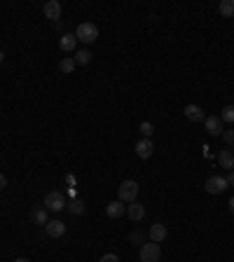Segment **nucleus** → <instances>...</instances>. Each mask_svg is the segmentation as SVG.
<instances>
[{
  "instance_id": "f257e3e1",
  "label": "nucleus",
  "mask_w": 234,
  "mask_h": 262,
  "mask_svg": "<svg viewBox=\"0 0 234 262\" xmlns=\"http://www.w3.org/2000/svg\"><path fill=\"white\" fill-rule=\"evenodd\" d=\"M136 197H138V183H136V180H124V183L117 187V199L122 204L136 202Z\"/></svg>"
},
{
  "instance_id": "f03ea898",
  "label": "nucleus",
  "mask_w": 234,
  "mask_h": 262,
  "mask_svg": "<svg viewBox=\"0 0 234 262\" xmlns=\"http://www.w3.org/2000/svg\"><path fill=\"white\" fill-rule=\"evenodd\" d=\"M75 37H78L80 42H84V45H92L94 40L98 37V28H96V24H92V21H84V24L78 26Z\"/></svg>"
},
{
  "instance_id": "7ed1b4c3",
  "label": "nucleus",
  "mask_w": 234,
  "mask_h": 262,
  "mask_svg": "<svg viewBox=\"0 0 234 262\" xmlns=\"http://www.w3.org/2000/svg\"><path fill=\"white\" fill-rule=\"evenodd\" d=\"M45 208L47 211H52V213H58V211H63L66 208V199H63V194L61 192H47L45 197Z\"/></svg>"
},
{
  "instance_id": "20e7f679",
  "label": "nucleus",
  "mask_w": 234,
  "mask_h": 262,
  "mask_svg": "<svg viewBox=\"0 0 234 262\" xmlns=\"http://www.w3.org/2000/svg\"><path fill=\"white\" fill-rule=\"evenodd\" d=\"M159 258H162L159 243L150 241V243H143L140 246V262H159Z\"/></svg>"
},
{
  "instance_id": "39448f33",
  "label": "nucleus",
  "mask_w": 234,
  "mask_h": 262,
  "mask_svg": "<svg viewBox=\"0 0 234 262\" xmlns=\"http://www.w3.org/2000/svg\"><path fill=\"white\" fill-rule=\"evenodd\" d=\"M227 190V180L222 178V176H211L206 180V192L209 194H220V192Z\"/></svg>"
},
{
  "instance_id": "423d86ee",
  "label": "nucleus",
  "mask_w": 234,
  "mask_h": 262,
  "mask_svg": "<svg viewBox=\"0 0 234 262\" xmlns=\"http://www.w3.org/2000/svg\"><path fill=\"white\" fill-rule=\"evenodd\" d=\"M152 152H155V143H152V138H140L138 143H136V157L148 159V157H152Z\"/></svg>"
},
{
  "instance_id": "0eeeda50",
  "label": "nucleus",
  "mask_w": 234,
  "mask_h": 262,
  "mask_svg": "<svg viewBox=\"0 0 234 262\" xmlns=\"http://www.w3.org/2000/svg\"><path fill=\"white\" fill-rule=\"evenodd\" d=\"M42 12H45L47 19L58 21V19H61V2H58V0H47L45 7H42Z\"/></svg>"
},
{
  "instance_id": "6e6552de",
  "label": "nucleus",
  "mask_w": 234,
  "mask_h": 262,
  "mask_svg": "<svg viewBox=\"0 0 234 262\" xmlns=\"http://www.w3.org/2000/svg\"><path fill=\"white\" fill-rule=\"evenodd\" d=\"M204 124H206V131H209L211 136H222V131H225V127H222V119L220 117H206L204 119Z\"/></svg>"
},
{
  "instance_id": "1a4fd4ad",
  "label": "nucleus",
  "mask_w": 234,
  "mask_h": 262,
  "mask_svg": "<svg viewBox=\"0 0 234 262\" xmlns=\"http://www.w3.org/2000/svg\"><path fill=\"white\" fill-rule=\"evenodd\" d=\"M183 112H185V117L190 119V122H204V119H206V112H204V108L192 106V103H190V106H185V110H183Z\"/></svg>"
},
{
  "instance_id": "9d476101",
  "label": "nucleus",
  "mask_w": 234,
  "mask_h": 262,
  "mask_svg": "<svg viewBox=\"0 0 234 262\" xmlns=\"http://www.w3.org/2000/svg\"><path fill=\"white\" fill-rule=\"evenodd\" d=\"M45 229H47V234L52 239H57V237H63L66 234V225L61 223V220H49L45 225Z\"/></svg>"
},
{
  "instance_id": "9b49d317",
  "label": "nucleus",
  "mask_w": 234,
  "mask_h": 262,
  "mask_svg": "<svg viewBox=\"0 0 234 262\" xmlns=\"http://www.w3.org/2000/svg\"><path fill=\"white\" fill-rule=\"evenodd\" d=\"M105 213H108V218H122V215L127 213V206L117 199V202H110L105 206Z\"/></svg>"
},
{
  "instance_id": "f8f14e48",
  "label": "nucleus",
  "mask_w": 234,
  "mask_h": 262,
  "mask_svg": "<svg viewBox=\"0 0 234 262\" xmlns=\"http://www.w3.org/2000/svg\"><path fill=\"white\" fill-rule=\"evenodd\" d=\"M127 215L131 220H143V218H145V206L138 202H131L127 206Z\"/></svg>"
},
{
  "instance_id": "ddd939ff",
  "label": "nucleus",
  "mask_w": 234,
  "mask_h": 262,
  "mask_svg": "<svg viewBox=\"0 0 234 262\" xmlns=\"http://www.w3.org/2000/svg\"><path fill=\"white\" fill-rule=\"evenodd\" d=\"M58 47L63 49V52H73V49L78 47V37H75V33H63L61 40H58Z\"/></svg>"
},
{
  "instance_id": "4468645a",
  "label": "nucleus",
  "mask_w": 234,
  "mask_h": 262,
  "mask_svg": "<svg viewBox=\"0 0 234 262\" xmlns=\"http://www.w3.org/2000/svg\"><path fill=\"white\" fill-rule=\"evenodd\" d=\"M150 239L155 241V243H162L164 239H166V225H162V223H155V225L150 227Z\"/></svg>"
},
{
  "instance_id": "2eb2a0df",
  "label": "nucleus",
  "mask_w": 234,
  "mask_h": 262,
  "mask_svg": "<svg viewBox=\"0 0 234 262\" xmlns=\"http://www.w3.org/2000/svg\"><path fill=\"white\" fill-rule=\"evenodd\" d=\"M31 220H33L35 225H47V223H49V218H47V208H42V206H33V211H31Z\"/></svg>"
},
{
  "instance_id": "dca6fc26",
  "label": "nucleus",
  "mask_w": 234,
  "mask_h": 262,
  "mask_svg": "<svg viewBox=\"0 0 234 262\" xmlns=\"http://www.w3.org/2000/svg\"><path fill=\"white\" fill-rule=\"evenodd\" d=\"M218 164H220L222 168H227V171H232V167H234V155L230 152V150H220V155H218Z\"/></svg>"
},
{
  "instance_id": "f3484780",
  "label": "nucleus",
  "mask_w": 234,
  "mask_h": 262,
  "mask_svg": "<svg viewBox=\"0 0 234 262\" xmlns=\"http://www.w3.org/2000/svg\"><path fill=\"white\" fill-rule=\"evenodd\" d=\"M218 10H220V14L225 17V19H232L234 17V0H222Z\"/></svg>"
},
{
  "instance_id": "a211bd4d",
  "label": "nucleus",
  "mask_w": 234,
  "mask_h": 262,
  "mask_svg": "<svg viewBox=\"0 0 234 262\" xmlns=\"http://www.w3.org/2000/svg\"><path fill=\"white\" fill-rule=\"evenodd\" d=\"M75 66H78L75 59H73V56H66V59H61V63H58V71L66 73V75H70V73L75 71Z\"/></svg>"
},
{
  "instance_id": "6ab92c4d",
  "label": "nucleus",
  "mask_w": 234,
  "mask_h": 262,
  "mask_svg": "<svg viewBox=\"0 0 234 262\" xmlns=\"http://www.w3.org/2000/svg\"><path fill=\"white\" fill-rule=\"evenodd\" d=\"M73 59H75L78 66H87V63H92V52H89V49H80Z\"/></svg>"
},
{
  "instance_id": "aec40b11",
  "label": "nucleus",
  "mask_w": 234,
  "mask_h": 262,
  "mask_svg": "<svg viewBox=\"0 0 234 262\" xmlns=\"http://www.w3.org/2000/svg\"><path fill=\"white\" fill-rule=\"evenodd\" d=\"M68 211H70L73 215L84 213V202H82V199H73V202L68 204Z\"/></svg>"
},
{
  "instance_id": "412c9836",
  "label": "nucleus",
  "mask_w": 234,
  "mask_h": 262,
  "mask_svg": "<svg viewBox=\"0 0 234 262\" xmlns=\"http://www.w3.org/2000/svg\"><path fill=\"white\" fill-rule=\"evenodd\" d=\"M138 131H140V136H143V138H152V133H155V124H150V122H140Z\"/></svg>"
},
{
  "instance_id": "4be33fe9",
  "label": "nucleus",
  "mask_w": 234,
  "mask_h": 262,
  "mask_svg": "<svg viewBox=\"0 0 234 262\" xmlns=\"http://www.w3.org/2000/svg\"><path fill=\"white\" fill-rule=\"evenodd\" d=\"M220 119H222V124H225V122H227V124H232V122H234V106H225V108H222Z\"/></svg>"
},
{
  "instance_id": "5701e85b",
  "label": "nucleus",
  "mask_w": 234,
  "mask_h": 262,
  "mask_svg": "<svg viewBox=\"0 0 234 262\" xmlns=\"http://www.w3.org/2000/svg\"><path fill=\"white\" fill-rule=\"evenodd\" d=\"M129 239H131V243H134V246H143V243H145V234L138 232V229H136V232H131Z\"/></svg>"
},
{
  "instance_id": "b1692460",
  "label": "nucleus",
  "mask_w": 234,
  "mask_h": 262,
  "mask_svg": "<svg viewBox=\"0 0 234 262\" xmlns=\"http://www.w3.org/2000/svg\"><path fill=\"white\" fill-rule=\"evenodd\" d=\"M222 138H225V143H234V129H225Z\"/></svg>"
},
{
  "instance_id": "393cba45",
  "label": "nucleus",
  "mask_w": 234,
  "mask_h": 262,
  "mask_svg": "<svg viewBox=\"0 0 234 262\" xmlns=\"http://www.w3.org/2000/svg\"><path fill=\"white\" fill-rule=\"evenodd\" d=\"M101 262H119V258H117L115 253H105L103 258H101Z\"/></svg>"
},
{
  "instance_id": "a878e982",
  "label": "nucleus",
  "mask_w": 234,
  "mask_h": 262,
  "mask_svg": "<svg viewBox=\"0 0 234 262\" xmlns=\"http://www.w3.org/2000/svg\"><path fill=\"white\" fill-rule=\"evenodd\" d=\"M7 187V178H5V173H0V190H5Z\"/></svg>"
},
{
  "instance_id": "bb28decb",
  "label": "nucleus",
  "mask_w": 234,
  "mask_h": 262,
  "mask_svg": "<svg viewBox=\"0 0 234 262\" xmlns=\"http://www.w3.org/2000/svg\"><path fill=\"white\" fill-rule=\"evenodd\" d=\"M225 180H227V185H232V187H234V171H230V176H227Z\"/></svg>"
},
{
  "instance_id": "cd10ccee",
  "label": "nucleus",
  "mask_w": 234,
  "mask_h": 262,
  "mask_svg": "<svg viewBox=\"0 0 234 262\" xmlns=\"http://www.w3.org/2000/svg\"><path fill=\"white\" fill-rule=\"evenodd\" d=\"M230 213H234V197L230 199Z\"/></svg>"
},
{
  "instance_id": "c85d7f7f",
  "label": "nucleus",
  "mask_w": 234,
  "mask_h": 262,
  "mask_svg": "<svg viewBox=\"0 0 234 262\" xmlns=\"http://www.w3.org/2000/svg\"><path fill=\"white\" fill-rule=\"evenodd\" d=\"M14 262H31V260H26V258H17Z\"/></svg>"
},
{
  "instance_id": "c756f323",
  "label": "nucleus",
  "mask_w": 234,
  "mask_h": 262,
  "mask_svg": "<svg viewBox=\"0 0 234 262\" xmlns=\"http://www.w3.org/2000/svg\"><path fill=\"white\" fill-rule=\"evenodd\" d=\"M2 61H5V54H2V52H0V63H2Z\"/></svg>"
}]
</instances>
